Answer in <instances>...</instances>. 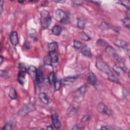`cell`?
<instances>
[{
    "label": "cell",
    "mask_w": 130,
    "mask_h": 130,
    "mask_svg": "<svg viewBox=\"0 0 130 130\" xmlns=\"http://www.w3.org/2000/svg\"><path fill=\"white\" fill-rule=\"evenodd\" d=\"M43 61H44V64L46 65H48V66H51V64H52V61L51 60V58L50 57V56H47L45 57H44V59H43Z\"/></svg>",
    "instance_id": "31"
},
{
    "label": "cell",
    "mask_w": 130,
    "mask_h": 130,
    "mask_svg": "<svg viewBox=\"0 0 130 130\" xmlns=\"http://www.w3.org/2000/svg\"><path fill=\"white\" fill-rule=\"evenodd\" d=\"M10 41L13 46H16L19 43V39L17 32L15 31H13L10 35Z\"/></svg>",
    "instance_id": "11"
},
{
    "label": "cell",
    "mask_w": 130,
    "mask_h": 130,
    "mask_svg": "<svg viewBox=\"0 0 130 130\" xmlns=\"http://www.w3.org/2000/svg\"><path fill=\"white\" fill-rule=\"evenodd\" d=\"M97 45L98 46H105L106 47L108 46L107 43L103 40L102 39H99L98 40H97Z\"/></svg>",
    "instance_id": "32"
},
{
    "label": "cell",
    "mask_w": 130,
    "mask_h": 130,
    "mask_svg": "<svg viewBox=\"0 0 130 130\" xmlns=\"http://www.w3.org/2000/svg\"><path fill=\"white\" fill-rule=\"evenodd\" d=\"M122 23L124 26L128 29H130V19L128 17H126L122 20Z\"/></svg>",
    "instance_id": "29"
},
{
    "label": "cell",
    "mask_w": 130,
    "mask_h": 130,
    "mask_svg": "<svg viewBox=\"0 0 130 130\" xmlns=\"http://www.w3.org/2000/svg\"><path fill=\"white\" fill-rule=\"evenodd\" d=\"M81 53L85 57L91 58L92 57V53L91 48L88 45H84L81 49Z\"/></svg>",
    "instance_id": "12"
},
{
    "label": "cell",
    "mask_w": 130,
    "mask_h": 130,
    "mask_svg": "<svg viewBox=\"0 0 130 130\" xmlns=\"http://www.w3.org/2000/svg\"><path fill=\"white\" fill-rule=\"evenodd\" d=\"M54 85H55V89L56 91H59L61 88L62 85V80L59 78H56V80L55 82H54Z\"/></svg>",
    "instance_id": "22"
},
{
    "label": "cell",
    "mask_w": 130,
    "mask_h": 130,
    "mask_svg": "<svg viewBox=\"0 0 130 130\" xmlns=\"http://www.w3.org/2000/svg\"><path fill=\"white\" fill-rule=\"evenodd\" d=\"M72 129L74 130H83L84 129L82 128V127H80L78 126H75Z\"/></svg>",
    "instance_id": "41"
},
{
    "label": "cell",
    "mask_w": 130,
    "mask_h": 130,
    "mask_svg": "<svg viewBox=\"0 0 130 130\" xmlns=\"http://www.w3.org/2000/svg\"><path fill=\"white\" fill-rule=\"evenodd\" d=\"M29 67L26 64H21L20 65V71L24 72L25 73H27L29 71Z\"/></svg>",
    "instance_id": "28"
},
{
    "label": "cell",
    "mask_w": 130,
    "mask_h": 130,
    "mask_svg": "<svg viewBox=\"0 0 130 130\" xmlns=\"http://www.w3.org/2000/svg\"><path fill=\"white\" fill-rule=\"evenodd\" d=\"M51 116L53 127L57 129H60L62 125L61 122L60 120L58 113L53 109H51Z\"/></svg>",
    "instance_id": "5"
},
{
    "label": "cell",
    "mask_w": 130,
    "mask_h": 130,
    "mask_svg": "<svg viewBox=\"0 0 130 130\" xmlns=\"http://www.w3.org/2000/svg\"><path fill=\"white\" fill-rule=\"evenodd\" d=\"M13 123L12 121H9L8 122L4 127L2 128V130H10L13 129Z\"/></svg>",
    "instance_id": "26"
},
{
    "label": "cell",
    "mask_w": 130,
    "mask_h": 130,
    "mask_svg": "<svg viewBox=\"0 0 130 130\" xmlns=\"http://www.w3.org/2000/svg\"><path fill=\"white\" fill-rule=\"evenodd\" d=\"M36 81L38 83H42L44 80V74H43V70L41 68L37 69L36 71Z\"/></svg>",
    "instance_id": "13"
},
{
    "label": "cell",
    "mask_w": 130,
    "mask_h": 130,
    "mask_svg": "<svg viewBox=\"0 0 130 130\" xmlns=\"http://www.w3.org/2000/svg\"><path fill=\"white\" fill-rule=\"evenodd\" d=\"M91 118V116L90 115H88V114H86L85 115H84L81 120V122L82 123H85L86 122L89 121Z\"/></svg>",
    "instance_id": "36"
},
{
    "label": "cell",
    "mask_w": 130,
    "mask_h": 130,
    "mask_svg": "<svg viewBox=\"0 0 130 130\" xmlns=\"http://www.w3.org/2000/svg\"><path fill=\"white\" fill-rule=\"evenodd\" d=\"M100 129L105 130H113L114 129L112 127H111L106 126H102V127H101Z\"/></svg>",
    "instance_id": "37"
},
{
    "label": "cell",
    "mask_w": 130,
    "mask_h": 130,
    "mask_svg": "<svg viewBox=\"0 0 130 130\" xmlns=\"http://www.w3.org/2000/svg\"><path fill=\"white\" fill-rule=\"evenodd\" d=\"M77 79V77L76 76H67L65 77L64 79V81L66 83H73L74 82L76 79Z\"/></svg>",
    "instance_id": "27"
},
{
    "label": "cell",
    "mask_w": 130,
    "mask_h": 130,
    "mask_svg": "<svg viewBox=\"0 0 130 130\" xmlns=\"http://www.w3.org/2000/svg\"><path fill=\"white\" fill-rule=\"evenodd\" d=\"M1 76L4 78H8L9 77L8 73L4 70H1Z\"/></svg>",
    "instance_id": "35"
},
{
    "label": "cell",
    "mask_w": 130,
    "mask_h": 130,
    "mask_svg": "<svg viewBox=\"0 0 130 130\" xmlns=\"http://www.w3.org/2000/svg\"><path fill=\"white\" fill-rule=\"evenodd\" d=\"M72 3L73 4H74V5H82L83 2L82 1H72Z\"/></svg>",
    "instance_id": "40"
},
{
    "label": "cell",
    "mask_w": 130,
    "mask_h": 130,
    "mask_svg": "<svg viewBox=\"0 0 130 130\" xmlns=\"http://www.w3.org/2000/svg\"><path fill=\"white\" fill-rule=\"evenodd\" d=\"M51 17L48 11L42 10L40 13V24L42 27L46 29L49 28L51 23Z\"/></svg>",
    "instance_id": "2"
},
{
    "label": "cell",
    "mask_w": 130,
    "mask_h": 130,
    "mask_svg": "<svg viewBox=\"0 0 130 130\" xmlns=\"http://www.w3.org/2000/svg\"><path fill=\"white\" fill-rule=\"evenodd\" d=\"M39 98L41 101V102L45 104H48L49 103V100L48 98L45 93H41L39 94Z\"/></svg>",
    "instance_id": "15"
},
{
    "label": "cell",
    "mask_w": 130,
    "mask_h": 130,
    "mask_svg": "<svg viewBox=\"0 0 130 130\" xmlns=\"http://www.w3.org/2000/svg\"><path fill=\"white\" fill-rule=\"evenodd\" d=\"M54 16L57 21L63 24H68L70 21V18L68 14L60 9L56 10Z\"/></svg>",
    "instance_id": "3"
},
{
    "label": "cell",
    "mask_w": 130,
    "mask_h": 130,
    "mask_svg": "<svg viewBox=\"0 0 130 130\" xmlns=\"http://www.w3.org/2000/svg\"><path fill=\"white\" fill-rule=\"evenodd\" d=\"M118 3H120L121 5L129 9L130 6V2L129 1H120L118 2Z\"/></svg>",
    "instance_id": "34"
},
{
    "label": "cell",
    "mask_w": 130,
    "mask_h": 130,
    "mask_svg": "<svg viewBox=\"0 0 130 130\" xmlns=\"http://www.w3.org/2000/svg\"><path fill=\"white\" fill-rule=\"evenodd\" d=\"M100 28L102 30H109V29H110V25L108 24L105 21H103L102 22L100 25Z\"/></svg>",
    "instance_id": "30"
},
{
    "label": "cell",
    "mask_w": 130,
    "mask_h": 130,
    "mask_svg": "<svg viewBox=\"0 0 130 130\" xmlns=\"http://www.w3.org/2000/svg\"><path fill=\"white\" fill-rule=\"evenodd\" d=\"M4 9V1H1L0 2V11H1V14L2 13Z\"/></svg>",
    "instance_id": "39"
},
{
    "label": "cell",
    "mask_w": 130,
    "mask_h": 130,
    "mask_svg": "<svg viewBox=\"0 0 130 130\" xmlns=\"http://www.w3.org/2000/svg\"><path fill=\"white\" fill-rule=\"evenodd\" d=\"M78 106H77L75 104H72L70 107L69 108L68 110V116L69 117H72L73 116L75 115L76 113H77L78 110Z\"/></svg>",
    "instance_id": "14"
},
{
    "label": "cell",
    "mask_w": 130,
    "mask_h": 130,
    "mask_svg": "<svg viewBox=\"0 0 130 130\" xmlns=\"http://www.w3.org/2000/svg\"><path fill=\"white\" fill-rule=\"evenodd\" d=\"M51 60L52 63H57L59 62V57L58 53L56 51H49L48 55Z\"/></svg>",
    "instance_id": "16"
},
{
    "label": "cell",
    "mask_w": 130,
    "mask_h": 130,
    "mask_svg": "<svg viewBox=\"0 0 130 130\" xmlns=\"http://www.w3.org/2000/svg\"><path fill=\"white\" fill-rule=\"evenodd\" d=\"M97 109L98 111L102 114H106L108 116H111L112 114V111L110 110L109 108L106 105L102 102L99 103L98 104Z\"/></svg>",
    "instance_id": "6"
},
{
    "label": "cell",
    "mask_w": 130,
    "mask_h": 130,
    "mask_svg": "<svg viewBox=\"0 0 130 130\" xmlns=\"http://www.w3.org/2000/svg\"><path fill=\"white\" fill-rule=\"evenodd\" d=\"M52 34L56 36H59L62 32V28L59 25H55L51 30Z\"/></svg>",
    "instance_id": "17"
},
{
    "label": "cell",
    "mask_w": 130,
    "mask_h": 130,
    "mask_svg": "<svg viewBox=\"0 0 130 130\" xmlns=\"http://www.w3.org/2000/svg\"><path fill=\"white\" fill-rule=\"evenodd\" d=\"M113 43L115 46L120 48L126 49L129 46V44L127 41L120 39H115L113 40Z\"/></svg>",
    "instance_id": "10"
},
{
    "label": "cell",
    "mask_w": 130,
    "mask_h": 130,
    "mask_svg": "<svg viewBox=\"0 0 130 130\" xmlns=\"http://www.w3.org/2000/svg\"><path fill=\"white\" fill-rule=\"evenodd\" d=\"M86 81H88V82L92 85H95L97 81V79L96 76L94 74L93 72H90L88 73L85 76Z\"/></svg>",
    "instance_id": "9"
},
{
    "label": "cell",
    "mask_w": 130,
    "mask_h": 130,
    "mask_svg": "<svg viewBox=\"0 0 130 130\" xmlns=\"http://www.w3.org/2000/svg\"><path fill=\"white\" fill-rule=\"evenodd\" d=\"M26 73L20 71L18 75V77H17V80L19 83L23 85L25 82L26 80Z\"/></svg>",
    "instance_id": "18"
},
{
    "label": "cell",
    "mask_w": 130,
    "mask_h": 130,
    "mask_svg": "<svg viewBox=\"0 0 130 130\" xmlns=\"http://www.w3.org/2000/svg\"><path fill=\"white\" fill-rule=\"evenodd\" d=\"M29 70H30L32 72H36L37 69V68L34 66H30L29 67Z\"/></svg>",
    "instance_id": "38"
},
{
    "label": "cell",
    "mask_w": 130,
    "mask_h": 130,
    "mask_svg": "<svg viewBox=\"0 0 130 130\" xmlns=\"http://www.w3.org/2000/svg\"><path fill=\"white\" fill-rule=\"evenodd\" d=\"M86 85H83L76 90L73 93V96L74 97L75 99L77 100H80L81 98H83L86 92Z\"/></svg>",
    "instance_id": "7"
},
{
    "label": "cell",
    "mask_w": 130,
    "mask_h": 130,
    "mask_svg": "<svg viewBox=\"0 0 130 130\" xmlns=\"http://www.w3.org/2000/svg\"><path fill=\"white\" fill-rule=\"evenodd\" d=\"M36 108L34 105L32 104H27L24 105L18 111V115L20 116L23 117L29 113L34 111Z\"/></svg>",
    "instance_id": "4"
},
{
    "label": "cell",
    "mask_w": 130,
    "mask_h": 130,
    "mask_svg": "<svg viewBox=\"0 0 130 130\" xmlns=\"http://www.w3.org/2000/svg\"><path fill=\"white\" fill-rule=\"evenodd\" d=\"M105 51L107 52V53L108 54V55L109 56L113 58L114 59H115V60L118 61H123V59L119 56L116 53L115 50L114 49V48L110 46H107L106 47L105 49Z\"/></svg>",
    "instance_id": "8"
},
{
    "label": "cell",
    "mask_w": 130,
    "mask_h": 130,
    "mask_svg": "<svg viewBox=\"0 0 130 130\" xmlns=\"http://www.w3.org/2000/svg\"><path fill=\"white\" fill-rule=\"evenodd\" d=\"M56 76L55 74V73L54 72H50L48 76V81L50 85H52V84H54V82L56 80Z\"/></svg>",
    "instance_id": "21"
},
{
    "label": "cell",
    "mask_w": 130,
    "mask_h": 130,
    "mask_svg": "<svg viewBox=\"0 0 130 130\" xmlns=\"http://www.w3.org/2000/svg\"><path fill=\"white\" fill-rule=\"evenodd\" d=\"M8 95L10 99L12 100H15L17 99V93L13 88L10 89Z\"/></svg>",
    "instance_id": "23"
},
{
    "label": "cell",
    "mask_w": 130,
    "mask_h": 130,
    "mask_svg": "<svg viewBox=\"0 0 130 130\" xmlns=\"http://www.w3.org/2000/svg\"><path fill=\"white\" fill-rule=\"evenodd\" d=\"M79 37L81 40L85 41H88L91 40L90 37L89 36H88L87 34L85 33V32H79Z\"/></svg>",
    "instance_id": "24"
},
{
    "label": "cell",
    "mask_w": 130,
    "mask_h": 130,
    "mask_svg": "<svg viewBox=\"0 0 130 130\" xmlns=\"http://www.w3.org/2000/svg\"><path fill=\"white\" fill-rule=\"evenodd\" d=\"M0 59H1V61H0V62H1V63H0V65H1L2 64V63H3V62L4 61V59L3 58L2 56L0 57Z\"/></svg>",
    "instance_id": "43"
},
{
    "label": "cell",
    "mask_w": 130,
    "mask_h": 130,
    "mask_svg": "<svg viewBox=\"0 0 130 130\" xmlns=\"http://www.w3.org/2000/svg\"><path fill=\"white\" fill-rule=\"evenodd\" d=\"M96 66L98 69L107 75L108 79L110 81L117 83H120V80L114 74L110 67L100 57H97L96 58Z\"/></svg>",
    "instance_id": "1"
},
{
    "label": "cell",
    "mask_w": 130,
    "mask_h": 130,
    "mask_svg": "<svg viewBox=\"0 0 130 130\" xmlns=\"http://www.w3.org/2000/svg\"><path fill=\"white\" fill-rule=\"evenodd\" d=\"M24 2V1H18V3H20V4H22V3H23Z\"/></svg>",
    "instance_id": "44"
},
{
    "label": "cell",
    "mask_w": 130,
    "mask_h": 130,
    "mask_svg": "<svg viewBox=\"0 0 130 130\" xmlns=\"http://www.w3.org/2000/svg\"><path fill=\"white\" fill-rule=\"evenodd\" d=\"M53 129H54V128L52 126H48L46 128V130H53Z\"/></svg>",
    "instance_id": "42"
},
{
    "label": "cell",
    "mask_w": 130,
    "mask_h": 130,
    "mask_svg": "<svg viewBox=\"0 0 130 130\" xmlns=\"http://www.w3.org/2000/svg\"><path fill=\"white\" fill-rule=\"evenodd\" d=\"M48 48L49 51H56L57 49V43L55 42L49 43L48 44Z\"/></svg>",
    "instance_id": "25"
},
{
    "label": "cell",
    "mask_w": 130,
    "mask_h": 130,
    "mask_svg": "<svg viewBox=\"0 0 130 130\" xmlns=\"http://www.w3.org/2000/svg\"><path fill=\"white\" fill-rule=\"evenodd\" d=\"M86 24V20L82 18H78L77 19V26L79 29H84Z\"/></svg>",
    "instance_id": "20"
},
{
    "label": "cell",
    "mask_w": 130,
    "mask_h": 130,
    "mask_svg": "<svg viewBox=\"0 0 130 130\" xmlns=\"http://www.w3.org/2000/svg\"><path fill=\"white\" fill-rule=\"evenodd\" d=\"M113 70L114 71V72L116 73V74H117L118 75H122L123 73H125L123 68L121 67L120 66H118V65L115 64L113 67Z\"/></svg>",
    "instance_id": "19"
},
{
    "label": "cell",
    "mask_w": 130,
    "mask_h": 130,
    "mask_svg": "<svg viewBox=\"0 0 130 130\" xmlns=\"http://www.w3.org/2000/svg\"><path fill=\"white\" fill-rule=\"evenodd\" d=\"M82 46V43L79 41L74 40V44L73 46L75 49H80Z\"/></svg>",
    "instance_id": "33"
}]
</instances>
